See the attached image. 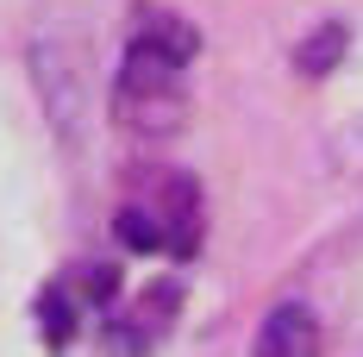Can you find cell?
Here are the masks:
<instances>
[{"label": "cell", "mask_w": 363, "mask_h": 357, "mask_svg": "<svg viewBox=\"0 0 363 357\" xmlns=\"http://www.w3.org/2000/svg\"><path fill=\"white\" fill-rule=\"evenodd\" d=\"M194 50H201L194 26H182L176 13H145V26H138L132 50H125V70H119V94H113L119 119L169 132L182 113V94H188L182 75L194 63Z\"/></svg>", "instance_id": "obj_1"}, {"label": "cell", "mask_w": 363, "mask_h": 357, "mask_svg": "<svg viewBox=\"0 0 363 357\" xmlns=\"http://www.w3.org/2000/svg\"><path fill=\"white\" fill-rule=\"evenodd\" d=\"M251 357H320V320L307 307H276L257 332Z\"/></svg>", "instance_id": "obj_2"}, {"label": "cell", "mask_w": 363, "mask_h": 357, "mask_svg": "<svg viewBox=\"0 0 363 357\" xmlns=\"http://www.w3.org/2000/svg\"><path fill=\"white\" fill-rule=\"evenodd\" d=\"M119 245L125 251H169V226L157 207H119Z\"/></svg>", "instance_id": "obj_3"}, {"label": "cell", "mask_w": 363, "mask_h": 357, "mask_svg": "<svg viewBox=\"0 0 363 357\" xmlns=\"http://www.w3.org/2000/svg\"><path fill=\"white\" fill-rule=\"evenodd\" d=\"M345 44H351V32L332 19V26H320V32L307 38V44H294V70H307V75H326L338 57H345Z\"/></svg>", "instance_id": "obj_4"}, {"label": "cell", "mask_w": 363, "mask_h": 357, "mask_svg": "<svg viewBox=\"0 0 363 357\" xmlns=\"http://www.w3.org/2000/svg\"><path fill=\"white\" fill-rule=\"evenodd\" d=\"M38 326H44V339H50V345H69V339H75V314H69V301H63L57 288L38 301Z\"/></svg>", "instance_id": "obj_5"}, {"label": "cell", "mask_w": 363, "mask_h": 357, "mask_svg": "<svg viewBox=\"0 0 363 357\" xmlns=\"http://www.w3.org/2000/svg\"><path fill=\"white\" fill-rule=\"evenodd\" d=\"M82 288H88V301H113V295H119V270H113V263H94V270L82 276Z\"/></svg>", "instance_id": "obj_6"}]
</instances>
